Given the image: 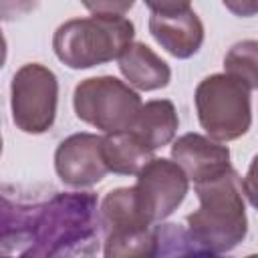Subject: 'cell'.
<instances>
[{"label":"cell","mask_w":258,"mask_h":258,"mask_svg":"<svg viewBox=\"0 0 258 258\" xmlns=\"http://www.w3.org/2000/svg\"><path fill=\"white\" fill-rule=\"evenodd\" d=\"M117 60L127 85L137 91H157L171 81L169 64L145 42H131Z\"/></svg>","instance_id":"obj_12"},{"label":"cell","mask_w":258,"mask_h":258,"mask_svg":"<svg viewBox=\"0 0 258 258\" xmlns=\"http://www.w3.org/2000/svg\"><path fill=\"white\" fill-rule=\"evenodd\" d=\"M141 105L139 93L113 75L89 77L73 93L75 115L103 133L131 129Z\"/></svg>","instance_id":"obj_6"},{"label":"cell","mask_w":258,"mask_h":258,"mask_svg":"<svg viewBox=\"0 0 258 258\" xmlns=\"http://www.w3.org/2000/svg\"><path fill=\"white\" fill-rule=\"evenodd\" d=\"M6 56H8V44H6V38L0 30V69L6 64Z\"/></svg>","instance_id":"obj_21"},{"label":"cell","mask_w":258,"mask_h":258,"mask_svg":"<svg viewBox=\"0 0 258 258\" xmlns=\"http://www.w3.org/2000/svg\"><path fill=\"white\" fill-rule=\"evenodd\" d=\"M224 6L240 18H252L258 12V0H222Z\"/></svg>","instance_id":"obj_20"},{"label":"cell","mask_w":258,"mask_h":258,"mask_svg":"<svg viewBox=\"0 0 258 258\" xmlns=\"http://www.w3.org/2000/svg\"><path fill=\"white\" fill-rule=\"evenodd\" d=\"M179 127V117L175 105L169 99H153L141 105L131 131L149 147L157 151L173 141Z\"/></svg>","instance_id":"obj_13"},{"label":"cell","mask_w":258,"mask_h":258,"mask_svg":"<svg viewBox=\"0 0 258 258\" xmlns=\"http://www.w3.org/2000/svg\"><path fill=\"white\" fill-rule=\"evenodd\" d=\"M54 171L62 183L77 189L99 183L109 173L101 153V135L83 131L62 139L54 151Z\"/></svg>","instance_id":"obj_9"},{"label":"cell","mask_w":258,"mask_h":258,"mask_svg":"<svg viewBox=\"0 0 258 258\" xmlns=\"http://www.w3.org/2000/svg\"><path fill=\"white\" fill-rule=\"evenodd\" d=\"M99 232V202L93 191L56 194L38 206L32 242L22 256L91 254Z\"/></svg>","instance_id":"obj_2"},{"label":"cell","mask_w":258,"mask_h":258,"mask_svg":"<svg viewBox=\"0 0 258 258\" xmlns=\"http://www.w3.org/2000/svg\"><path fill=\"white\" fill-rule=\"evenodd\" d=\"M99 224L105 234L107 258L157 256L153 224L141 214L133 187L111 189L99 206Z\"/></svg>","instance_id":"obj_5"},{"label":"cell","mask_w":258,"mask_h":258,"mask_svg":"<svg viewBox=\"0 0 258 258\" xmlns=\"http://www.w3.org/2000/svg\"><path fill=\"white\" fill-rule=\"evenodd\" d=\"M171 159L194 183L214 179L232 167L228 145L200 133H183L177 137L171 145Z\"/></svg>","instance_id":"obj_10"},{"label":"cell","mask_w":258,"mask_h":258,"mask_svg":"<svg viewBox=\"0 0 258 258\" xmlns=\"http://www.w3.org/2000/svg\"><path fill=\"white\" fill-rule=\"evenodd\" d=\"M196 196L200 208L185 222L198 254H226L242 244L248 234L244 177L230 167L214 179L196 183Z\"/></svg>","instance_id":"obj_1"},{"label":"cell","mask_w":258,"mask_h":258,"mask_svg":"<svg viewBox=\"0 0 258 258\" xmlns=\"http://www.w3.org/2000/svg\"><path fill=\"white\" fill-rule=\"evenodd\" d=\"M145 6L151 10V14H177L183 10H189L191 0H143Z\"/></svg>","instance_id":"obj_19"},{"label":"cell","mask_w":258,"mask_h":258,"mask_svg":"<svg viewBox=\"0 0 258 258\" xmlns=\"http://www.w3.org/2000/svg\"><path fill=\"white\" fill-rule=\"evenodd\" d=\"M58 105V79L40 64H22L10 83V109L14 125L28 135L46 133L56 119Z\"/></svg>","instance_id":"obj_7"},{"label":"cell","mask_w":258,"mask_h":258,"mask_svg":"<svg viewBox=\"0 0 258 258\" xmlns=\"http://www.w3.org/2000/svg\"><path fill=\"white\" fill-rule=\"evenodd\" d=\"M38 206H24L0 189V254H24L32 242Z\"/></svg>","instance_id":"obj_14"},{"label":"cell","mask_w":258,"mask_h":258,"mask_svg":"<svg viewBox=\"0 0 258 258\" xmlns=\"http://www.w3.org/2000/svg\"><path fill=\"white\" fill-rule=\"evenodd\" d=\"M81 4L91 12V14H127L135 0H81Z\"/></svg>","instance_id":"obj_17"},{"label":"cell","mask_w":258,"mask_h":258,"mask_svg":"<svg viewBox=\"0 0 258 258\" xmlns=\"http://www.w3.org/2000/svg\"><path fill=\"white\" fill-rule=\"evenodd\" d=\"M252 93L240 79L214 73L196 87V111L208 137L228 143L248 133L252 125Z\"/></svg>","instance_id":"obj_4"},{"label":"cell","mask_w":258,"mask_h":258,"mask_svg":"<svg viewBox=\"0 0 258 258\" xmlns=\"http://www.w3.org/2000/svg\"><path fill=\"white\" fill-rule=\"evenodd\" d=\"M101 153L107 169L117 175H135L153 157V151L131 129L105 133L101 137Z\"/></svg>","instance_id":"obj_15"},{"label":"cell","mask_w":258,"mask_h":258,"mask_svg":"<svg viewBox=\"0 0 258 258\" xmlns=\"http://www.w3.org/2000/svg\"><path fill=\"white\" fill-rule=\"evenodd\" d=\"M149 32L155 42L171 56L185 60L198 54L204 44V24L200 16L189 8L177 14H151Z\"/></svg>","instance_id":"obj_11"},{"label":"cell","mask_w":258,"mask_h":258,"mask_svg":"<svg viewBox=\"0 0 258 258\" xmlns=\"http://www.w3.org/2000/svg\"><path fill=\"white\" fill-rule=\"evenodd\" d=\"M135 175V200L141 214L151 224L167 220L183 204L189 191V179L185 171L167 157L153 155Z\"/></svg>","instance_id":"obj_8"},{"label":"cell","mask_w":258,"mask_h":258,"mask_svg":"<svg viewBox=\"0 0 258 258\" xmlns=\"http://www.w3.org/2000/svg\"><path fill=\"white\" fill-rule=\"evenodd\" d=\"M224 73L240 79L250 91L258 87V42L242 40L236 42L224 56Z\"/></svg>","instance_id":"obj_16"},{"label":"cell","mask_w":258,"mask_h":258,"mask_svg":"<svg viewBox=\"0 0 258 258\" xmlns=\"http://www.w3.org/2000/svg\"><path fill=\"white\" fill-rule=\"evenodd\" d=\"M0 155H2V133H0Z\"/></svg>","instance_id":"obj_22"},{"label":"cell","mask_w":258,"mask_h":258,"mask_svg":"<svg viewBox=\"0 0 258 258\" xmlns=\"http://www.w3.org/2000/svg\"><path fill=\"white\" fill-rule=\"evenodd\" d=\"M38 6V0H0V22H10L26 16Z\"/></svg>","instance_id":"obj_18"},{"label":"cell","mask_w":258,"mask_h":258,"mask_svg":"<svg viewBox=\"0 0 258 258\" xmlns=\"http://www.w3.org/2000/svg\"><path fill=\"white\" fill-rule=\"evenodd\" d=\"M133 38L135 24L129 18L93 14L62 22L52 34V50L64 67L83 71L119 58Z\"/></svg>","instance_id":"obj_3"}]
</instances>
